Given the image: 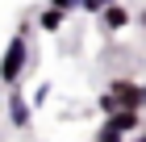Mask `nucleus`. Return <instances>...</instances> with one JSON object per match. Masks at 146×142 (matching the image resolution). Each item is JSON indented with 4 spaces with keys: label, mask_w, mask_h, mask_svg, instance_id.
<instances>
[{
    "label": "nucleus",
    "mask_w": 146,
    "mask_h": 142,
    "mask_svg": "<svg viewBox=\"0 0 146 142\" xmlns=\"http://www.w3.org/2000/svg\"><path fill=\"white\" fill-rule=\"evenodd\" d=\"M129 142H146V130H138V134H134V138H129Z\"/></svg>",
    "instance_id": "nucleus-12"
},
{
    "label": "nucleus",
    "mask_w": 146,
    "mask_h": 142,
    "mask_svg": "<svg viewBox=\"0 0 146 142\" xmlns=\"http://www.w3.org/2000/svg\"><path fill=\"white\" fill-rule=\"evenodd\" d=\"M63 25H67V13H58V9H50V4H46V9L38 13V29H42V33H58V29H63Z\"/></svg>",
    "instance_id": "nucleus-6"
},
{
    "label": "nucleus",
    "mask_w": 146,
    "mask_h": 142,
    "mask_svg": "<svg viewBox=\"0 0 146 142\" xmlns=\"http://www.w3.org/2000/svg\"><path fill=\"white\" fill-rule=\"evenodd\" d=\"M96 142H125L121 134L113 130V125H100V134H96Z\"/></svg>",
    "instance_id": "nucleus-9"
},
{
    "label": "nucleus",
    "mask_w": 146,
    "mask_h": 142,
    "mask_svg": "<svg viewBox=\"0 0 146 142\" xmlns=\"http://www.w3.org/2000/svg\"><path fill=\"white\" fill-rule=\"evenodd\" d=\"M46 96H50V84H42V88L34 92V100H29V109H42V105H46Z\"/></svg>",
    "instance_id": "nucleus-11"
},
{
    "label": "nucleus",
    "mask_w": 146,
    "mask_h": 142,
    "mask_svg": "<svg viewBox=\"0 0 146 142\" xmlns=\"http://www.w3.org/2000/svg\"><path fill=\"white\" fill-rule=\"evenodd\" d=\"M50 9H58V13H67V17H71V13L79 9V0H50Z\"/></svg>",
    "instance_id": "nucleus-10"
},
{
    "label": "nucleus",
    "mask_w": 146,
    "mask_h": 142,
    "mask_svg": "<svg viewBox=\"0 0 146 142\" xmlns=\"http://www.w3.org/2000/svg\"><path fill=\"white\" fill-rule=\"evenodd\" d=\"M138 25H142V29H146V9H142V13H138Z\"/></svg>",
    "instance_id": "nucleus-13"
},
{
    "label": "nucleus",
    "mask_w": 146,
    "mask_h": 142,
    "mask_svg": "<svg viewBox=\"0 0 146 142\" xmlns=\"http://www.w3.org/2000/svg\"><path fill=\"white\" fill-rule=\"evenodd\" d=\"M29 42H25V25L13 33L9 42H4V55H0V84H17L25 75V67H29Z\"/></svg>",
    "instance_id": "nucleus-1"
},
{
    "label": "nucleus",
    "mask_w": 146,
    "mask_h": 142,
    "mask_svg": "<svg viewBox=\"0 0 146 142\" xmlns=\"http://www.w3.org/2000/svg\"><path fill=\"white\" fill-rule=\"evenodd\" d=\"M96 105H100V113H104V117H109V113L117 109V100H113V92H109V88H104L100 96H96Z\"/></svg>",
    "instance_id": "nucleus-7"
},
{
    "label": "nucleus",
    "mask_w": 146,
    "mask_h": 142,
    "mask_svg": "<svg viewBox=\"0 0 146 142\" xmlns=\"http://www.w3.org/2000/svg\"><path fill=\"white\" fill-rule=\"evenodd\" d=\"M142 105H146V84H142Z\"/></svg>",
    "instance_id": "nucleus-14"
},
{
    "label": "nucleus",
    "mask_w": 146,
    "mask_h": 142,
    "mask_svg": "<svg viewBox=\"0 0 146 142\" xmlns=\"http://www.w3.org/2000/svg\"><path fill=\"white\" fill-rule=\"evenodd\" d=\"M104 125H113L121 138H129V134L142 130V113H138V109H113L109 117H104Z\"/></svg>",
    "instance_id": "nucleus-4"
},
{
    "label": "nucleus",
    "mask_w": 146,
    "mask_h": 142,
    "mask_svg": "<svg viewBox=\"0 0 146 142\" xmlns=\"http://www.w3.org/2000/svg\"><path fill=\"white\" fill-rule=\"evenodd\" d=\"M9 121H13V130H29V121H34V109L21 92H9Z\"/></svg>",
    "instance_id": "nucleus-5"
},
{
    "label": "nucleus",
    "mask_w": 146,
    "mask_h": 142,
    "mask_svg": "<svg viewBox=\"0 0 146 142\" xmlns=\"http://www.w3.org/2000/svg\"><path fill=\"white\" fill-rule=\"evenodd\" d=\"M96 21H100L104 33H121L125 25L134 21V17H129V9H125V4H104V9L96 13Z\"/></svg>",
    "instance_id": "nucleus-3"
},
{
    "label": "nucleus",
    "mask_w": 146,
    "mask_h": 142,
    "mask_svg": "<svg viewBox=\"0 0 146 142\" xmlns=\"http://www.w3.org/2000/svg\"><path fill=\"white\" fill-rule=\"evenodd\" d=\"M109 92H113V100H117V109H138V113L146 109L142 105V84H138V79H113Z\"/></svg>",
    "instance_id": "nucleus-2"
},
{
    "label": "nucleus",
    "mask_w": 146,
    "mask_h": 142,
    "mask_svg": "<svg viewBox=\"0 0 146 142\" xmlns=\"http://www.w3.org/2000/svg\"><path fill=\"white\" fill-rule=\"evenodd\" d=\"M104 4H117V0H79V9H84V13H92V17H96Z\"/></svg>",
    "instance_id": "nucleus-8"
}]
</instances>
